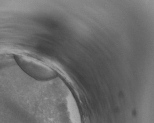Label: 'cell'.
<instances>
[{"mask_svg": "<svg viewBox=\"0 0 154 123\" xmlns=\"http://www.w3.org/2000/svg\"><path fill=\"white\" fill-rule=\"evenodd\" d=\"M15 58L23 71L35 78L48 79L54 75L51 69L34 58L22 55H17Z\"/></svg>", "mask_w": 154, "mask_h": 123, "instance_id": "cell-1", "label": "cell"}]
</instances>
